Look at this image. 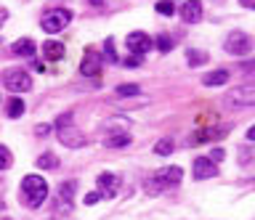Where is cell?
Masks as SVG:
<instances>
[{"instance_id": "d4e9b609", "label": "cell", "mask_w": 255, "mask_h": 220, "mask_svg": "<svg viewBox=\"0 0 255 220\" xmlns=\"http://www.w3.org/2000/svg\"><path fill=\"white\" fill-rule=\"evenodd\" d=\"M157 13H162V16H173L175 5L170 3V0H159V3H157Z\"/></svg>"}, {"instance_id": "277c9868", "label": "cell", "mask_w": 255, "mask_h": 220, "mask_svg": "<svg viewBox=\"0 0 255 220\" xmlns=\"http://www.w3.org/2000/svg\"><path fill=\"white\" fill-rule=\"evenodd\" d=\"M69 21H72V11L69 8H53V11H48L45 16L40 19V27H43V32L56 35V32H61V29H67Z\"/></svg>"}, {"instance_id": "e575fe53", "label": "cell", "mask_w": 255, "mask_h": 220, "mask_svg": "<svg viewBox=\"0 0 255 220\" xmlns=\"http://www.w3.org/2000/svg\"><path fill=\"white\" fill-rule=\"evenodd\" d=\"M88 3H91V5H101L104 0H88Z\"/></svg>"}, {"instance_id": "83f0119b", "label": "cell", "mask_w": 255, "mask_h": 220, "mask_svg": "<svg viewBox=\"0 0 255 220\" xmlns=\"http://www.w3.org/2000/svg\"><path fill=\"white\" fill-rule=\"evenodd\" d=\"M101 199H104V196H101L99 191H91V194L85 196V204H88V207H91V204H96V202H101Z\"/></svg>"}, {"instance_id": "44dd1931", "label": "cell", "mask_w": 255, "mask_h": 220, "mask_svg": "<svg viewBox=\"0 0 255 220\" xmlns=\"http://www.w3.org/2000/svg\"><path fill=\"white\" fill-rule=\"evenodd\" d=\"M186 61H189V67H202V64H207V53L205 51H186Z\"/></svg>"}, {"instance_id": "7a4b0ae2", "label": "cell", "mask_w": 255, "mask_h": 220, "mask_svg": "<svg viewBox=\"0 0 255 220\" xmlns=\"http://www.w3.org/2000/svg\"><path fill=\"white\" fill-rule=\"evenodd\" d=\"M223 106L226 109H250V106H255V82L231 88L226 96H223Z\"/></svg>"}, {"instance_id": "d6986e66", "label": "cell", "mask_w": 255, "mask_h": 220, "mask_svg": "<svg viewBox=\"0 0 255 220\" xmlns=\"http://www.w3.org/2000/svg\"><path fill=\"white\" fill-rule=\"evenodd\" d=\"M173 148H175L173 138H162V141H157V144H154V154L157 156H167V154H173Z\"/></svg>"}, {"instance_id": "3957f363", "label": "cell", "mask_w": 255, "mask_h": 220, "mask_svg": "<svg viewBox=\"0 0 255 220\" xmlns=\"http://www.w3.org/2000/svg\"><path fill=\"white\" fill-rule=\"evenodd\" d=\"M181 178H183V170L178 167V164H167V167H162V170L154 172V178H151L149 183H146V188H149L151 194H154V191H162V188L178 186Z\"/></svg>"}, {"instance_id": "4316f807", "label": "cell", "mask_w": 255, "mask_h": 220, "mask_svg": "<svg viewBox=\"0 0 255 220\" xmlns=\"http://www.w3.org/2000/svg\"><path fill=\"white\" fill-rule=\"evenodd\" d=\"M69 122H72V114H69V112H64V114L59 117V120H56V125H53V128H56V130H59V128H67Z\"/></svg>"}, {"instance_id": "603a6c76", "label": "cell", "mask_w": 255, "mask_h": 220, "mask_svg": "<svg viewBox=\"0 0 255 220\" xmlns=\"http://www.w3.org/2000/svg\"><path fill=\"white\" fill-rule=\"evenodd\" d=\"M13 164V156H11V151H8V148L0 144V170H8Z\"/></svg>"}, {"instance_id": "9a60e30c", "label": "cell", "mask_w": 255, "mask_h": 220, "mask_svg": "<svg viewBox=\"0 0 255 220\" xmlns=\"http://www.w3.org/2000/svg\"><path fill=\"white\" fill-rule=\"evenodd\" d=\"M229 69H215V72H207L202 77V85H207V88H218V85H226L229 82Z\"/></svg>"}, {"instance_id": "f1b7e54d", "label": "cell", "mask_w": 255, "mask_h": 220, "mask_svg": "<svg viewBox=\"0 0 255 220\" xmlns=\"http://www.w3.org/2000/svg\"><path fill=\"white\" fill-rule=\"evenodd\" d=\"M51 130H53L51 125H37V128H35V133H37L40 138H45V136H48V133H51Z\"/></svg>"}, {"instance_id": "484cf974", "label": "cell", "mask_w": 255, "mask_h": 220, "mask_svg": "<svg viewBox=\"0 0 255 220\" xmlns=\"http://www.w3.org/2000/svg\"><path fill=\"white\" fill-rule=\"evenodd\" d=\"M157 48H159V53H167V51L173 48V40H170L167 35H159V37H157Z\"/></svg>"}, {"instance_id": "52a82bcc", "label": "cell", "mask_w": 255, "mask_h": 220, "mask_svg": "<svg viewBox=\"0 0 255 220\" xmlns=\"http://www.w3.org/2000/svg\"><path fill=\"white\" fill-rule=\"evenodd\" d=\"M125 45H128V51L135 53V56H143L146 51H151V37L146 32H130L125 37Z\"/></svg>"}, {"instance_id": "30bf717a", "label": "cell", "mask_w": 255, "mask_h": 220, "mask_svg": "<svg viewBox=\"0 0 255 220\" xmlns=\"http://www.w3.org/2000/svg\"><path fill=\"white\" fill-rule=\"evenodd\" d=\"M56 136H59V141L67 148H80V146H85V136L80 130H75V128H59L56 130Z\"/></svg>"}, {"instance_id": "7402d4cb", "label": "cell", "mask_w": 255, "mask_h": 220, "mask_svg": "<svg viewBox=\"0 0 255 220\" xmlns=\"http://www.w3.org/2000/svg\"><path fill=\"white\" fill-rule=\"evenodd\" d=\"M37 167L40 170H56L59 167V159H56L53 154H40L37 156Z\"/></svg>"}, {"instance_id": "5b68a950", "label": "cell", "mask_w": 255, "mask_h": 220, "mask_svg": "<svg viewBox=\"0 0 255 220\" xmlns=\"http://www.w3.org/2000/svg\"><path fill=\"white\" fill-rule=\"evenodd\" d=\"M223 51L231 53V56H247V53L253 51V40L245 32L234 29V32H229L226 40H223Z\"/></svg>"}, {"instance_id": "ba28073f", "label": "cell", "mask_w": 255, "mask_h": 220, "mask_svg": "<svg viewBox=\"0 0 255 220\" xmlns=\"http://www.w3.org/2000/svg\"><path fill=\"white\" fill-rule=\"evenodd\" d=\"M99 72H101V56L93 48H85V56H83V61H80V74L96 77Z\"/></svg>"}, {"instance_id": "5bb4252c", "label": "cell", "mask_w": 255, "mask_h": 220, "mask_svg": "<svg viewBox=\"0 0 255 220\" xmlns=\"http://www.w3.org/2000/svg\"><path fill=\"white\" fill-rule=\"evenodd\" d=\"M75 188H77V183L75 180H67V183H61L59 186V202H61V207H59V212H67L69 210V202H72V196H75Z\"/></svg>"}, {"instance_id": "2e32d148", "label": "cell", "mask_w": 255, "mask_h": 220, "mask_svg": "<svg viewBox=\"0 0 255 220\" xmlns=\"http://www.w3.org/2000/svg\"><path fill=\"white\" fill-rule=\"evenodd\" d=\"M43 56H45L48 61H59V59H64V45L56 43V40H45V43H43Z\"/></svg>"}, {"instance_id": "9c48e42d", "label": "cell", "mask_w": 255, "mask_h": 220, "mask_svg": "<svg viewBox=\"0 0 255 220\" xmlns=\"http://www.w3.org/2000/svg\"><path fill=\"white\" fill-rule=\"evenodd\" d=\"M194 178L197 180H207V178H215L218 175V164H215L210 156H197L194 159Z\"/></svg>"}, {"instance_id": "d6a6232c", "label": "cell", "mask_w": 255, "mask_h": 220, "mask_svg": "<svg viewBox=\"0 0 255 220\" xmlns=\"http://www.w3.org/2000/svg\"><path fill=\"white\" fill-rule=\"evenodd\" d=\"M5 19H8V11H5V8H0V27L5 24Z\"/></svg>"}, {"instance_id": "4fadbf2b", "label": "cell", "mask_w": 255, "mask_h": 220, "mask_svg": "<svg viewBox=\"0 0 255 220\" xmlns=\"http://www.w3.org/2000/svg\"><path fill=\"white\" fill-rule=\"evenodd\" d=\"M35 40H32V37H21V40H16L13 45H11V51L16 53V56H21V59H32L35 56Z\"/></svg>"}, {"instance_id": "1f68e13d", "label": "cell", "mask_w": 255, "mask_h": 220, "mask_svg": "<svg viewBox=\"0 0 255 220\" xmlns=\"http://www.w3.org/2000/svg\"><path fill=\"white\" fill-rule=\"evenodd\" d=\"M239 3H242L245 8H253V11H255V0H239Z\"/></svg>"}, {"instance_id": "4dcf8cb0", "label": "cell", "mask_w": 255, "mask_h": 220, "mask_svg": "<svg viewBox=\"0 0 255 220\" xmlns=\"http://www.w3.org/2000/svg\"><path fill=\"white\" fill-rule=\"evenodd\" d=\"M138 64H141V56H135V53L130 59H125V67H138Z\"/></svg>"}, {"instance_id": "ac0fdd59", "label": "cell", "mask_w": 255, "mask_h": 220, "mask_svg": "<svg viewBox=\"0 0 255 220\" xmlns=\"http://www.w3.org/2000/svg\"><path fill=\"white\" fill-rule=\"evenodd\" d=\"M117 98H133V96H138L141 88L138 85H133V82H128V85H117Z\"/></svg>"}, {"instance_id": "7c38bea8", "label": "cell", "mask_w": 255, "mask_h": 220, "mask_svg": "<svg viewBox=\"0 0 255 220\" xmlns=\"http://www.w3.org/2000/svg\"><path fill=\"white\" fill-rule=\"evenodd\" d=\"M181 19L186 21V24H197V21L202 19V3H199V0H186V3L181 5Z\"/></svg>"}, {"instance_id": "f546056e", "label": "cell", "mask_w": 255, "mask_h": 220, "mask_svg": "<svg viewBox=\"0 0 255 220\" xmlns=\"http://www.w3.org/2000/svg\"><path fill=\"white\" fill-rule=\"evenodd\" d=\"M223 156H226V154H223V148H215V151L210 154V159H213L215 164H218V162H223Z\"/></svg>"}, {"instance_id": "e0dca14e", "label": "cell", "mask_w": 255, "mask_h": 220, "mask_svg": "<svg viewBox=\"0 0 255 220\" xmlns=\"http://www.w3.org/2000/svg\"><path fill=\"white\" fill-rule=\"evenodd\" d=\"M130 144V136L128 133H112L109 138H104V146H109V148H120V146H128Z\"/></svg>"}, {"instance_id": "cb8c5ba5", "label": "cell", "mask_w": 255, "mask_h": 220, "mask_svg": "<svg viewBox=\"0 0 255 220\" xmlns=\"http://www.w3.org/2000/svg\"><path fill=\"white\" fill-rule=\"evenodd\" d=\"M104 56H107V61H112V64H117V53H115V40H112V37H107V43H104Z\"/></svg>"}, {"instance_id": "8992f818", "label": "cell", "mask_w": 255, "mask_h": 220, "mask_svg": "<svg viewBox=\"0 0 255 220\" xmlns=\"http://www.w3.org/2000/svg\"><path fill=\"white\" fill-rule=\"evenodd\" d=\"M3 85L11 93H27L32 88V77L24 69H5L3 72Z\"/></svg>"}, {"instance_id": "ffe728a7", "label": "cell", "mask_w": 255, "mask_h": 220, "mask_svg": "<svg viewBox=\"0 0 255 220\" xmlns=\"http://www.w3.org/2000/svg\"><path fill=\"white\" fill-rule=\"evenodd\" d=\"M5 109H8V117H11V120H19V117L24 114V101L21 98H11Z\"/></svg>"}, {"instance_id": "836d02e7", "label": "cell", "mask_w": 255, "mask_h": 220, "mask_svg": "<svg viewBox=\"0 0 255 220\" xmlns=\"http://www.w3.org/2000/svg\"><path fill=\"white\" fill-rule=\"evenodd\" d=\"M247 141H255V125H253L250 130H247Z\"/></svg>"}, {"instance_id": "6da1fadb", "label": "cell", "mask_w": 255, "mask_h": 220, "mask_svg": "<svg viewBox=\"0 0 255 220\" xmlns=\"http://www.w3.org/2000/svg\"><path fill=\"white\" fill-rule=\"evenodd\" d=\"M21 196L27 207H40L48 199V183L40 175H24L21 178Z\"/></svg>"}, {"instance_id": "8fae6325", "label": "cell", "mask_w": 255, "mask_h": 220, "mask_svg": "<svg viewBox=\"0 0 255 220\" xmlns=\"http://www.w3.org/2000/svg\"><path fill=\"white\" fill-rule=\"evenodd\" d=\"M117 188H120V178L112 175V172H101L99 175V194L112 199V196H117Z\"/></svg>"}]
</instances>
